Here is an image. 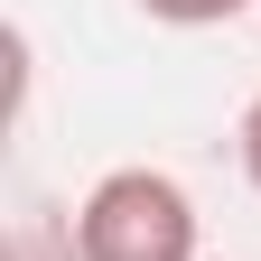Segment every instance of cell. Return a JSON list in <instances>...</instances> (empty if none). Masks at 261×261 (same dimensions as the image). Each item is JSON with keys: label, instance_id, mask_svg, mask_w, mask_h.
Returning <instances> with one entry per match:
<instances>
[{"label": "cell", "instance_id": "1", "mask_svg": "<svg viewBox=\"0 0 261 261\" xmlns=\"http://www.w3.org/2000/svg\"><path fill=\"white\" fill-rule=\"evenodd\" d=\"M75 261H196V196L168 168H112L75 205Z\"/></svg>", "mask_w": 261, "mask_h": 261}, {"label": "cell", "instance_id": "2", "mask_svg": "<svg viewBox=\"0 0 261 261\" xmlns=\"http://www.w3.org/2000/svg\"><path fill=\"white\" fill-rule=\"evenodd\" d=\"M149 19H168V28H215V19H243L252 0H140Z\"/></svg>", "mask_w": 261, "mask_h": 261}, {"label": "cell", "instance_id": "3", "mask_svg": "<svg viewBox=\"0 0 261 261\" xmlns=\"http://www.w3.org/2000/svg\"><path fill=\"white\" fill-rule=\"evenodd\" d=\"M233 149H243V177L261 187V93H252V112H243V130H233Z\"/></svg>", "mask_w": 261, "mask_h": 261}]
</instances>
